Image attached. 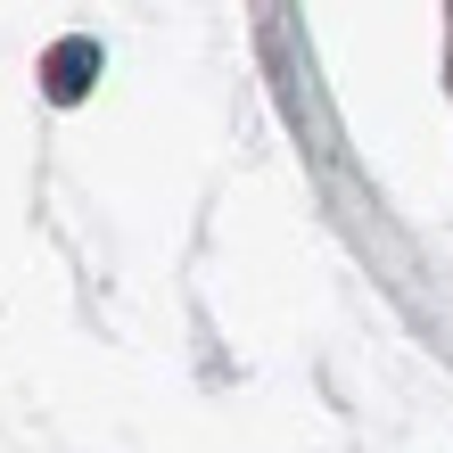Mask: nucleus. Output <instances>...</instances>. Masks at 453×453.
Instances as JSON below:
<instances>
[{"label": "nucleus", "mask_w": 453, "mask_h": 453, "mask_svg": "<svg viewBox=\"0 0 453 453\" xmlns=\"http://www.w3.org/2000/svg\"><path fill=\"white\" fill-rule=\"evenodd\" d=\"M91 66H99V50L91 42H66L58 58H50V91H58V99H83V74Z\"/></svg>", "instance_id": "obj_1"}]
</instances>
